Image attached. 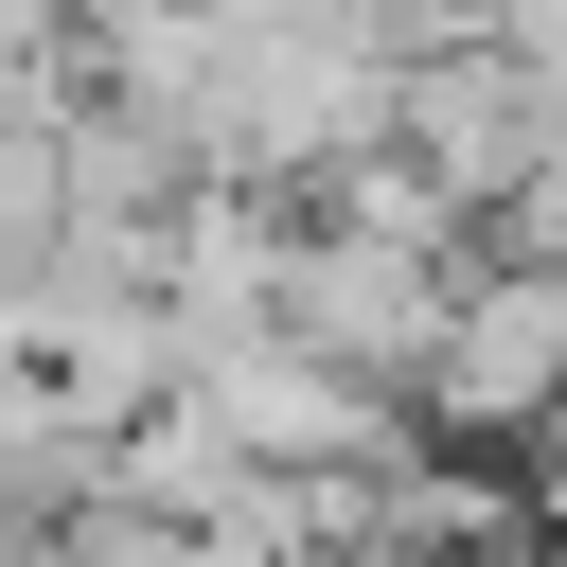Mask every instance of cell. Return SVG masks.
Instances as JSON below:
<instances>
[{
	"label": "cell",
	"instance_id": "cell-1",
	"mask_svg": "<svg viewBox=\"0 0 567 567\" xmlns=\"http://www.w3.org/2000/svg\"><path fill=\"white\" fill-rule=\"evenodd\" d=\"M549 408H567V266H496L478 248L443 337H425V372H408V425L443 461H532Z\"/></svg>",
	"mask_w": 567,
	"mask_h": 567
}]
</instances>
